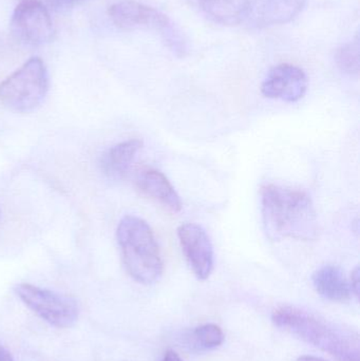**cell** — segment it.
I'll return each mask as SVG.
<instances>
[{
	"label": "cell",
	"mask_w": 360,
	"mask_h": 361,
	"mask_svg": "<svg viewBox=\"0 0 360 361\" xmlns=\"http://www.w3.org/2000/svg\"><path fill=\"white\" fill-rule=\"evenodd\" d=\"M350 288L353 294L359 298L360 293V269L359 267L353 271Z\"/></svg>",
	"instance_id": "obj_17"
},
{
	"label": "cell",
	"mask_w": 360,
	"mask_h": 361,
	"mask_svg": "<svg viewBox=\"0 0 360 361\" xmlns=\"http://www.w3.org/2000/svg\"><path fill=\"white\" fill-rule=\"evenodd\" d=\"M336 63L344 73L351 76L359 74V39L348 42L338 49L335 55Z\"/></svg>",
	"instance_id": "obj_15"
},
{
	"label": "cell",
	"mask_w": 360,
	"mask_h": 361,
	"mask_svg": "<svg viewBox=\"0 0 360 361\" xmlns=\"http://www.w3.org/2000/svg\"><path fill=\"white\" fill-rule=\"evenodd\" d=\"M142 147L143 142L133 139L110 148L101 158V165L104 173L112 179L124 177Z\"/></svg>",
	"instance_id": "obj_14"
},
{
	"label": "cell",
	"mask_w": 360,
	"mask_h": 361,
	"mask_svg": "<svg viewBox=\"0 0 360 361\" xmlns=\"http://www.w3.org/2000/svg\"><path fill=\"white\" fill-rule=\"evenodd\" d=\"M306 0H252L244 21L255 29L290 23L306 6Z\"/></svg>",
	"instance_id": "obj_10"
},
{
	"label": "cell",
	"mask_w": 360,
	"mask_h": 361,
	"mask_svg": "<svg viewBox=\"0 0 360 361\" xmlns=\"http://www.w3.org/2000/svg\"><path fill=\"white\" fill-rule=\"evenodd\" d=\"M125 269L135 281L152 284L164 271L162 255L151 227L143 219L126 216L116 231Z\"/></svg>",
	"instance_id": "obj_3"
},
{
	"label": "cell",
	"mask_w": 360,
	"mask_h": 361,
	"mask_svg": "<svg viewBox=\"0 0 360 361\" xmlns=\"http://www.w3.org/2000/svg\"><path fill=\"white\" fill-rule=\"evenodd\" d=\"M309 80L297 66L283 63L273 68L261 85V93L268 99L295 103L306 95Z\"/></svg>",
	"instance_id": "obj_9"
},
{
	"label": "cell",
	"mask_w": 360,
	"mask_h": 361,
	"mask_svg": "<svg viewBox=\"0 0 360 361\" xmlns=\"http://www.w3.org/2000/svg\"><path fill=\"white\" fill-rule=\"evenodd\" d=\"M135 184L143 195L162 205L173 214L182 210V201L175 187L166 176L156 169H146L139 171Z\"/></svg>",
	"instance_id": "obj_11"
},
{
	"label": "cell",
	"mask_w": 360,
	"mask_h": 361,
	"mask_svg": "<svg viewBox=\"0 0 360 361\" xmlns=\"http://www.w3.org/2000/svg\"><path fill=\"white\" fill-rule=\"evenodd\" d=\"M13 35L29 46H42L52 39V18L40 0H19L11 18Z\"/></svg>",
	"instance_id": "obj_6"
},
{
	"label": "cell",
	"mask_w": 360,
	"mask_h": 361,
	"mask_svg": "<svg viewBox=\"0 0 360 361\" xmlns=\"http://www.w3.org/2000/svg\"><path fill=\"white\" fill-rule=\"evenodd\" d=\"M109 16L116 27L123 30H154L164 35L173 23L156 8L135 0H123L112 4Z\"/></svg>",
	"instance_id": "obj_8"
},
{
	"label": "cell",
	"mask_w": 360,
	"mask_h": 361,
	"mask_svg": "<svg viewBox=\"0 0 360 361\" xmlns=\"http://www.w3.org/2000/svg\"><path fill=\"white\" fill-rule=\"evenodd\" d=\"M261 195V214L268 239L312 241L318 235L316 210L308 193L298 189L264 185Z\"/></svg>",
	"instance_id": "obj_1"
},
{
	"label": "cell",
	"mask_w": 360,
	"mask_h": 361,
	"mask_svg": "<svg viewBox=\"0 0 360 361\" xmlns=\"http://www.w3.org/2000/svg\"><path fill=\"white\" fill-rule=\"evenodd\" d=\"M48 89L44 61L32 57L0 84V101L13 111L30 112L42 104Z\"/></svg>",
	"instance_id": "obj_4"
},
{
	"label": "cell",
	"mask_w": 360,
	"mask_h": 361,
	"mask_svg": "<svg viewBox=\"0 0 360 361\" xmlns=\"http://www.w3.org/2000/svg\"><path fill=\"white\" fill-rule=\"evenodd\" d=\"M162 361H183L175 352L168 351L165 354L164 358Z\"/></svg>",
	"instance_id": "obj_19"
},
{
	"label": "cell",
	"mask_w": 360,
	"mask_h": 361,
	"mask_svg": "<svg viewBox=\"0 0 360 361\" xmlns=\"http://www.w3.org/2000/svg\"><path fill=\"white\" fill-rule=\"evenodd\" d=\"M277 328L318 348L337 361H360L359 335L337 329L312 314L293 307H283L273 313Z\"/></svg>",
	"instance_id": "obj_2"
},
{
	"label": "cell",
	"mask_w": 360,
	"mask_h": 361,
	"mask_svg": "<svg viewBox=\"0 0 360 361\" xmlns=\"http://www.w3.org/2000/svg\"><path fill=\"white\" fill-rule=\"evenodd\" d=\"M313 286L323 298L332 302L345 303L350 300V284L342 269L335 265H325L312 276Z\"/></svg>",
	"instance_id": "obj_13"
},
{
	"label": "cell",
	"mask_w": 360,
	"mask_h": 361,
	"mask_svg": "<svg viewBox=\"0 0 360 361\" xmlns=\"http://www.w3.org/2000/svg\"><path fill=\"white\" fill-rule=\"evenodd\" d=\"M0 361H14L12 354L1 345H0Z\"/></svg>",
	"instance_id": "obj_18"
},
{
	"label": "cell",
	"mask_w": 360,
	"mask_h": 361,
	"mask_svg": "<svg viewBox=\"0 0 360 361\" xmlns=\"http://www.w3.org/2000/svg\"><path fill=\"white\" fill-rule=\"evenodd\" d=\"M178 238L184 257L199 280L209 279L213 269V247L206 231L194 223L178 228Z\"/></svg>",
	"instance_id": "obj_7"
},
{
	"label": "cell",
	"mask_w": 360,
	"mask_h": 361,
	"mask_svg": "<svg viewBox=\"0 0 360 361\" xmlns=\"http://www.w3.org/2000/svg\"><path fill=\"white\" fill-rule=\"evenodd\" d=\"M223 331L217 324H207L194 330V339L199 347L205 350L216 349L224 343Z\"/></svg>",
	"instance_id": "obj_16"
},
{
	"label": "cell",
	"mask_w": 360,
	"mask_h": 361,
	"mask_svg": "<svg viewBox=\"0 0 360 361\" xmlns=\"http://www.w3.org/2000/svg\"><path fill=\"white\" fill-rule=\"evenodd\" d=\"M190 6L209 20L222 25H237L244 21L249 0H187Z\"/></svg>",
	"instance_id": "obj_12"
},
{
	"label": "cell",
	"mask_w": 360,
	"mask_h": 361,
	"mask_svg": "<svg viewBox=\"0 0 360 361\" xmlns=\"http://www.w3.org/2000/svg\"><path fill=\"white\" fill-rule=\"evenodd\" d=\"M15 292L30 310L55 328H71L77 320V303L71 297L29 283L18 284Z\"/></svg>",
	"instance_id": "obj_5"
},
{
	"label": "cell",
	"mask_w": 360,
	"mask_h": 361,
	"mask_svg": "<svg viewBox=\"0 0 360 361\" xmlns=\"http://www.w3.org/2000/svg\"><path fill=\"white\" fill-rule=\"evenodd\" d=\"M296 361H327L323 358L315 357V356H302Z\"/></svg>",
	"instance_id": "obj_20"
}]
</instances>
